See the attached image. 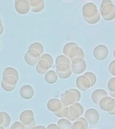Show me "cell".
I'll return each mask as SVG.
<instances>
[{
    "label": "cell",
    "instance_id": "1",
    "mask_svg": "<svg viewBox=\"0 0 115 129\" xmlns=\"http://www.w3.org/2000/svg\"><path fill=\"white\" fill-rule=\"evenodd\" d=\"M100 14L97 9L89 8L83 11V18L89 24H95L100 22Z\"/></svg>",
    "mask_w": 115,
    "mask_h": 129
},
{
    "label": "cell",
    "instance_id": "2",
    "mask_svg": "<svg viewBox=\"0 0 115 129\" xmlns=\"http://www.w3.org/2000/svg\"><path fill=\"white\" fill-rule=\"evenodd\" d=\"M64 98L67 106L69 107L71 104L78 102L80 100L81 93L76 89H69L64 93Z\"/></svg>",
    "mask_w": 115,
    "mask_h": 129
},
{
    "label": "cell",
    "instance_id": "3",
    "mask_svg": "<svg viewBox=\"0 0 115 129\" xmlns=\"http://www.w3.org/2000/svg\"><path fill=\"white\" fill-rule=\"evenodd\" d=\"M100 16L105 21H112L115 18V6L113 4H109L102 8Z\"/></svg>",
    "mask_w": 115,
    "mask_h": 129
},
{
    "label": "cell",
    "instance_id": "4",
    "mask_svg": "<svg viewBox=\"0 0 115 129\" xmlns=\"http://www.w3.org/2000/svg\"><path fill=\"white\" fill-rule=\"evenodd\" d=\"M56 73L59 78L65 79L69 78L72 74L71 64L67 63H61L56 66Z\"/></svg>",
    "mask_w": 115,
    "mask_h": 129
},
{
    "label": "cell",
    "instance_id": "5",
    "mask_svg": "<svg viewBox=\"0 0 115 129\" xmlns=\"http://www.w3.org/2000/svg\"><path fill=\"white\" fill-rule=\"evenodd\" d=\"M24 60L27 64L34 67L40 60V54L36 50H28L24 55Z\"/></svg>",
    "mask_w": 115,
    "mask_h": 129
},
{
    "label": "cell",
    "instance_id": "6",
    "mask_svg": "<svg viewBox=\"0 0 115 129\" xmlns=\"http://www.w3.org/2000/svg\"><path fill=\"white\" fill-rule=\"evenodd\" d=\"M79 50V47L75 42H69L63 47V52L65 56L69 59L73 58L76 56Z\"/></svg>",
    "mask_w": 115,
    "mask_h": 129
},
{
    "label": "cell",
    "instance_id": "7",
    "mask_svg": "<svg viewBox=\"0 0 115 129\" xmlns=\"http://www.w3.org/2000/svg\"><path fill=\"white\" fill-rule=\"evenodd\" d=\"M93 55L99 61L105 60L108 56V48L104 44H100L96 46L93 51Z\"/></svg>",
    "mask_w": 115,
    "mask_h": 129
},
{
    "label": "cell",
    "instance_id": "8",
    "mask_svg": "<svg viewBox=\"0 0 115 129\" xmlns=\"http://www.w3.org/2000/svg\"><path fill=\"white\" fill-rule=\"evenodd\" d=\"M18 81L12 76H6L3 77L1 82L2 88L6 91H12L15 89Z\"/></svg>",
    "mask_w": 115,
    "mask_h": 129
},
{
    "label": "cell",
    "instance_id": "9",
    "mask_svg": "<svg viewBox=\"0 0 115 129\" xmlns=\"http://www.w3.org/2000/svg\"><path fill=\"white\" fill-rule=\"evenodd\" d=\"M15 9L18 14H28L30 10V0H15Z\"/></svg>",
    "mask_w": 115,
    "mask_h": 129
},
{
    "label": "cell",
    "instance_id": "10",
    "mask_svg": "<svg viewBox=\"0 0 115 129\" xmlns=\"http://www.w3.org/2000/svg\"><path fill=\"white\" fill-rule=\"evenodd\" d=\"M85 118L89 124L95 125L100 120V114L96 109L90 108L85 112Z\"/></svg>",
    "mask_w": 115,
    "mask_h": 129
},
{
    "label": "cell",
    "instance_id": "11",
    "mask_svg": "<svg viewBox=\"0 0 115 129\" xmlns=\"http://www.w3.org/2000/svg\"><path fill=\"white\" fill-rule=\"evenodd\" d=\"M69 114L75 120L79 118L83 113V108L79 103H75L69 107Z\"/></svg>",
    "mask_w": 115,
    "mask_h": 129
},
{
    "label": "cell",
    "instance_id": "12",
    "mask_svg": "<svg viewBox=\"0 0 115 129\" xmlns=\"http://www.w3.org/2000/svg\"><path fill=\"white\" fill-rule=\"evenodd\" d=\"M76 86L79 90L86 91L91 87L90 81L85 75H80L76 79Z\"/></svg>",
    "mask_w": 115,
    "mask_h": 129
},
{
    "label": "cell",
    "instance_id": "13",
    "mask_svg": "<svg viewBox=\"0 0 115 129\" xmlns=\"http://www.w3.org/2000/svg\"><path fill=\"white\" fill-rule=\"evenodd\" d=\"M20 94L22 98L25 100H30L34 96V91L32 86L29 85H25L20 89Z\"/></svg>",
    "mask_w": 115,
    "mask_h": 129
},
{
    "label": "cell",
    "instance_id": "14",
    "mask_svg": "<svg viewBox=\"0 0 115 129\" xmlns=\"http://www.w3.org/2000/svg\"><path fill=\"white\" fill-rule=\"evenodd\" d=\"M107 96H108V93L104 89H96L93 91L91 98H92V100L95 104L98 105L101 99Z\"/></svg>",
    "mask_w": 115,
    "mask_h": 129
},
{
    "label": "cell",
    "instance_id": "15",
    "mask_svg": "<svg viewBox=\"0 0 115 129\" xmlns=\"http://www.w3.org/2000/svg\"><path fill=\"white\" fill-rule=\"evenodd\" d=\"M30 10L34 13H39L44 8V0H30Z\"/></svg>",
    "mask_w": 115,
    "mask_h": 129
},
{
    "label": "cell",
    "instance_id": "16",
    "mask_svg": "<svg viewBox=\"0 0 115 129\" xmlns=\"http://www.w3.org/2000/svg\"><path fill=\"white\" fill-rule=\"evenodd\" d=\"M49 69H50V67L48 63L44 60H40L36 65V71L38 74L41 75L46 74L49 70Z\"/></svg>",
    "mask_w": 115,
    "mask_h": 129
},
{
    "label": "cell",
    "instance_id": "17",
    "mask_svg": "<svg viewBox=\"0 0 115 129\" xmlns=\"http://www.w3.org/2000/svg\"><path fill=\"white\" fill-rule=\"evenodd\" d=\"M86 62L85 60H83L82 62L77 64H71V71H72L73 73L77 75L81 74L83 71H85L86 69Z\"/></svg>",
    "mask_w": 115,
    "mask_h": 129
},
{
    "label": "cell",
    "instance_id": "18",
    "mask_svg": "<svg viewBox=\"0 0 115 129\" xmlns=\"http://www.w3.org/2000/svg\"><path fill=\"white\" fill-rule=\"evenodd\" d=\"M88 123L85 118L79 117L72 124V129H88Z\"/></svg>",
    "mask_w": 115,
    "mask_h": 129
},
{
    "label": "cell",
    "instance_id": "19",
    "mask_svg": "<svg viewBox=\"0 0 115 129\" xmlns=\"http://www.w3.org/2000/svg\"><path fill=\"white\" fill-rule=\"evenodd\" d=\"M44 79L48 84H54L58 80V75L54 71L50 70L44 75Z\"/></svg>",
    "mask_w": 115,
    "mask_h": 129
},
{
    "label": "cell",
    "instance_id": "20",
    "mask_svg": "<svg viewBox=\"0 0 115 129\" xmlns=\"http://www.w3.org/2000/svg\"><path fill=\"white\" fill-rule=\"evenodd\" d=\"M59 129H72V124L71 121L65 118H61L56 124Z\"/></svg>",
    "mask_w": 115,
    "mask_h": 129
},
{
    "label": "cell",
    "instance_id": "21",
    "mask_svg": "<svg viewBox=\"0 0 115 129\" xmlns=\"http://www.w3.org/2000/svg\"><path fill=\"white\" fill-rule=\"evenodd\" d=\"M6 76L14 77L16 80H19V75H18V71L12 67H7L5 69L3 73V77Z\"/></svg>",
    "mask_w": 115,
    "mask_h": 129
},
{
    "label": "cell",
    "instance_id": "22",
    "mask_svg": "<svg viewBox=\"0 0 115 129\" xmlns=\"http://www.w3.org/2000/svg\"><path fill=\"white\" fill-rule=\"evenodd\" d=\"M84 57H85V54L83 50H82V48H79V52L77 53L76 56L73 57V58H71V62L72 64H79L81 62H82L83 60H84Z\"/></svg>",
    "mask_w": 115,
    "mask_h": 129
},
{
    "label": "cell",
    "instance_id": "23",
    "mask_svg": "<svg viewBox=\"0 0 115 129\" xmlns=\"http://www.w3.org/2000/svg\"><path fill=\"white\" fill-rule=\"evenodd\" d=\"M25 129H34L36 127V122L34 118H26L22 122Z\"/></svg>",
    "mask_w": 115,
    "mask_h": 129
},
{
    "label": "cell",
    "instance_id": "24",
    "mask_svg": "<svg viewBox=\"0 0 115 129\" xmlns=\"http://www.w3.org/2000/svg\"><path fill=\"white\" fill-rule=\"evenodd\" d=\"M69 113V107L63 104L62 107L57 112L54 113V114L60 118H65L68 116Z\"/></svg>",
    "mask_w": 115,
    "mask_h": 129
},
{
    "label": "cell",
    "instance_id": "25",
    "mask_svg": "<svg viewBox=\"0 0 115 129\" xmlns=\"http://www.w3.org/2000/svg\"><path fill=\"white\" fill-rule=\"evenodd\" d=\"M28 50H34L38 51L40 54H43L44 52V47L40 42H34L30 44V46L28 47Z\"/></svg>",
    "mask_w": 115,
    "mask_h": 129
},
{
    "label": "cell",
    "instance_id": "26",
    "mask_svg": "<svg viewBox=\"0 0 115 129\" xmlns=\"http://www.w3.org/2000/svg\"><path fill=\"white\" fill-rule=\"evenodd\" d=\"M1 113L2 114V117H3V122H2L1 126L6 128L9 126V125L11 123V118H10V115L6 112H1Z\"/></svg>",
    "mask_w": 115,
    "mask_h": 129
},
{
    "label": "cell",
    "instance_id": "27",
    "mask_svg": "<svg viewBox=\"0 0 115 129\" xmlns=\"http://www.w3.org/2000/svg\"><path fill=\"white\" fill-rule=\"evenodd\" d=\"M106 112L110 115L115 116V99L112 98L106 107Z\"/></svg>",
    "mask_w": 115,
    "mask_h": 129
},
{
    "label": "cell",
    "instance_id": "28",
    "mask_svg": "<svg viewBox=\"0 0 115 129\" xmlns=\"http://www.w3.org/2000/svg\"><path fill=\"white\" fill-rule=\"evenodd\" d=\"M112 97H105V98H103L102 99H101L100 102H99V106H100V108L102 110L106 111V107L107 105L108 104V102L112 100Z\"/></svg>",
    "mask_w": 115,
    "mask_h": 129
},
{
    "label": "cell",
    "instance_id": "29",
    "mask_svg": "<svg viewBox=\"0 0 115 129\" xmlns=\"http://www.w3.org/2000/svg\"><path fill=\"white\" fill-rule=\"evenodd\" d=\"M61 63H67L69 64H71V62L70 59L69 58H67V56H65L63 54V55H59L56 57V61H55V64L58 65V64H61Z\"/></svg>",
    "mask_w": 115,
    "mask_h": 129
},
{
    "label": "cell",
    "instance_id": "30",
    "mask_svg": "<svg viewBox=\"0 0 115 129\" xmlns=\"http://www.w3.org/2000/svg\"><path fill=\"white\" fill-rule=\"evenodd\" d=\"M85 77H87L89 79V80L90 81V84L91 87H93L96 84L97 81V77L96 76V75L92 72H87L85 73H84V75Z\"/></svg>",
    "mask_w": 115,
    "mask_h": 129
},
{
    "label": "cell",
    "instance_id": "31",
    "mask_svg": "<svg viewBox=\"0 0 115 129\" xmlns=\"http://www.w3.org/2000/svg\"><path fill=\"white\" fill-rule=\"evenodd\" d=\"M29 117L34 118V113H33V112L32 110H30L23 111L20 116V120L21 121V122L24 120V119L26 118H29Z\"/></svg>",
    "mask_w": 115,
    "mask_h": 129
},
{
    "label": "cell",
    "instance_id": "32",
    "mask_svg": "<svg viewBox=\"0 0 115 129\" xmlns=\"http://www.w3.org/2000/svg\"><path fill=\"white\" fill-rule=\"evenodd\" d=\"M40 60H44L48 62L49 64V67H52L53 64V58L52 56L49 54H42V56H40Z\"/></svg>",
    "mask_w": 115,
    "mask_h": 129
},
{
    "label": "cell",
    "instance_id": "33",
    "mask_svg": "<svg viewBox=\"0 0 115 129\" xmlns=\"http://www.w3.org/2000/svg\"><path fill=\"white\" fill-rule=\"evenodd\" d=\"M60 102L61 101L59 100V99H56V98L50 99V100H49L48 102H47V108H48V110H50V111L52 110V106H53L56 103Z\"/></svg>",
    "mask_w": 115,
    "mask_h": 129
},
{
    "label": "cell",
    "instance_id": "34",
    "mask_svg": "<svg viewBox=\"0 0 115 129\" xmlns=\"http://www.w3.org/2000/svg\"><path fill=\"white\" fill-rule=\"evenodd\" d=\"M10 129H25L21 122H16L11 126Z\"/></svg>",
    "mask_w": 115,
    "mask_h": 129
},
{
    "label": "cell",
    "instance_id": "35",
    "mask_svg": "<svg viewBox=\"0 0 115 129\" xmlns=\"http://www.w3.org/2000/svg\"><path fill=\"white\" fill-rule=\"evenodd\" d=\"M108 71L109 73L111 75H112L115 76V60H112V62L110 63L108 67Z\"/></svg>",
    "mask_w": 115,
    "mask_h": 129
},
{
    "label": "cell",
    "instance_id": "36",
    "mask_svg": "<svg viewBox=\"0 0 115 129\" xmlns=\"http://www.w3.org/2000/svg\"><path fill=\"white\" fill-rule=\"evenodd\" d=\"M89 8H95V9H97V6L94 4H93V3H88V4H85L84 6H83L82 11H84V10H87V9H89Z\"/></svg>",
    "mask_w": 115,
    "mask_h": 129
},
{
    "label": "cell",
    "instance_id": "37",
    "mask_svg": "<svg viewBox=\"0 0 115 129\" xmlns=\"http://www.w3.org/2000/svg\"><path fill=\"white\" fill-rule=\"evenodd\" d=\"M109 91H110V97H112V98L115 99V83L114 84H113L109 88Z\"/></svg>",
    "mask_w": 115,
    "mask_h": 129
},
{
    "label": "cell",
    "instance_id": "38",
    "mask_svg": "<svg viewBox=\"0 0 115 129\" xmlns=\"http://www.w3.org/2000/svg\"><path fill=\"white\" fill-rule=\"evenodd\" d=\"M112 4L111 0H102V4H101L100 10H102V8L103 7H104L105 6H106V5H108V4Z\"/></svg>",
    "mask_w": 115,
    "mask_h": 129
},
{
    "label": "cell",
    "instance_id": "39",
    "mask_svg": "<svg viewBox=\"0 0 115 129\" xmlns=\"http://www.w3.org/2000/svg\"><path fill=\"white\" fill-rule=\"evenodd\" d=\"M115 83V77H112V78H111L110 80H109L108 83V89L113 84H114Z\"/></svg>",
    "mask_w": 115,
    "mask_h": 129
},
{
    "label": "cell",
    "instance_id": "40",
    "mask_svg": "<svg viewBox=\"0 0 115 129\" xmlns=\"http://www.w3.org/2000/svg\"><path fill=\"white\" fill-rule=\"evenodd\" d=\"M46 129H59L56 124H50L46 127Z\"/></svg>",
    "mask_w": 115,
    "mask_h": 129
},
{
    "label": "cell",
    "instance_id": "41",
    "mask_svg": "<svg viewBox=\"0 0 115 129\" xmlns=\"http://www.w3.org/2000/svg\"><path fill=\"white\" fill-rule=\"evenodd\" d=\"M4 32V26L2 25V22H0V36L3 34Z\"/></svg>",
    "mask_w": 115,
    "mask_h": 129
},
{
    "label": "cell",
    "instance_id": "42",
    "mask_svg": "<svg viewBox=\"0 0 115 129\" xmlns=\"http://www.w3.org/2000/svg\"><path fill=\"white\" fill-rule=\"evenodd\" d=\"M34 129H46V128L43 126H36Z\"/></svg>",
    "mask_w": 115,
    "mask_h": 129
},
{
    "label": "cell",
    "instance_id": "43",
    "mask_svg": "<svg viewBox=\"0 0 115 129\" xmlns=\"http://www.w3.org/2000/svg\"><path fill=\"white\" fill-rule=\"evenodd\" d=\"M2 122H3V117H2V113L0 112V126L2 125Z\"/></svg>",
    "mask_w": 115,
    "mask_h": 129
},
{
    "label": "cell",
    "instance_id": "44",
    "mask_svg": "<svg viewBox=\"0 0 115 129\" xmlns=\"http://www.w3.org/2000/svg\"><path fill=\"white\" fill-rule=\"evenodd\" d=\"M113 55H114V57L115 58V49L114 50V52H113Z\"/></svg>",
    "mask_w": 115,
    "mask_h": 129
},
{
    "label": "cell",
    "instance_id": "45",
    "mask_svg": "<svg viewBox=\"0 0 115 129\" xmlns=\"http://www.w3.org/2000/svg\"><path fill=\"white\" fill-rule=\"evenodd\" d=\"M0 129H6V128H4V127H2L0 126Z\"/></svg>",
    "mask_w": 115,
    "mask_h": 129
},
{
    "label": "cell",
    "instance_id": "46",
    "mask_svg": "<svg viewBox=\"0 0 115 129\" xmlns=\"http://www.w3.org/2000/svg\"><path fill=\"white\" fill-rule=\"evenodd\" d=\"M0 22H2V20H1V18H0Z\"/></svg>",
    "mask_w": 115,
    "mask_h": 129
},
{
    "label": "cell",
    "instance_id": "47",
    "mask_svg": "<svg viewBox=\"0 0 115 129\" xmlns=\"http://www.w3.org/2000/svg\"><path fill=\"white\" fill-rule=\"evenodd\" d=\"M0 48H1V42H0Z\"/></svg>",
    "mask_w": 115,
    "mask_h": 129
},
{
    "label": "cell",
    "instance_id": "48",
    "mask_svg": "<svg viewBox=\"0 0 115 129\" xmlns=\"http://www.w3.org/2000/svg\"><path fill=\"white\" fill-rule=\"evenodd\" d=\"M65 1H69V0H65Z\"/></svg>",
    "mask_w": 115,
    "mask_h": 129
}]
</instances>
